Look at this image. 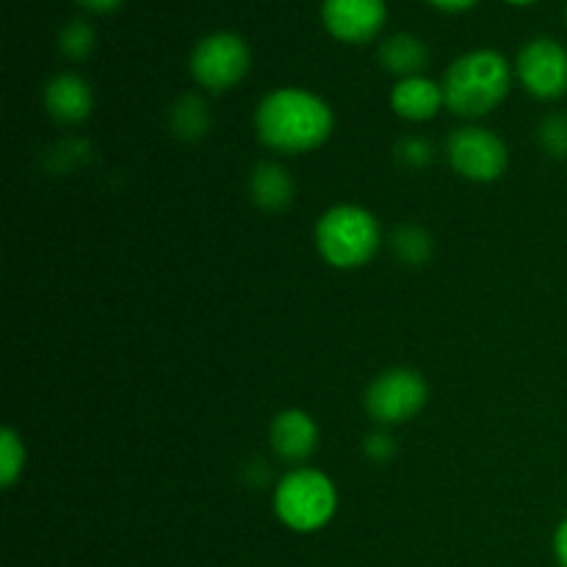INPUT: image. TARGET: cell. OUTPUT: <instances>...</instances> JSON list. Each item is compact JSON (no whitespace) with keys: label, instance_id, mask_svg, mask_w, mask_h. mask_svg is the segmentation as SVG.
<instances>
[{"label":"cell","instance_id":"obj_1","mask_svg":"<svg viewBox=\"0 0 567 567\" xmlns=\"http://www.w3.org/2000/svg\"><path fill=\"white\" fill-rule=\"evenodd\" d=\"M336 127V114L308 89H275L255 111V131L269 150L302 155L319 150Z\"/></svg>","mask_w":567,"mask_h":567},{"label":"cell","instance_id":"obj_2","mask_svg":"<svg viewBox=\"0 0 567 567\" xmlns=\"http://www.w3.org/2000/svg\"><path fill=\"white\" fill-rule=\"evenodd\" d=\"M513 83L509 61L496 50H471L460 55L443 78V97L452 114L480 120L504 103Z\"/></svg>","mask_w":567,"mask_h":567},{"label":"cell","instance_id":"obj_3","mask_svg":"<svg viewBox=\"0 0 567 567\" xmlns=\"http://www.w3.org/2000/svg\"><path fill=\"white\" fill-rule=\"evenodd\" d=\"M382 244L380 221L360 205H336L316 225V247L332 269H360Z\"/></svg>","mask_w":567,"mask_h":567},{"label":"cell","instance_id":"obj_4","mask_svg":"<svg viewBox=\"0 0 567 567\" xmlns=\"http://www.w3.org/2000/svg\"><path fill=\"white\" fill-rule=\"evenodd\" d=\"M338 491L336 482L316 468H293L277 482L275 513L282 526L299 535L319 532L336 518Z\"/></svg>","mask_w":567,"mask_h":567},{"label":"cell","instance_id":"obj_5","mask_svg":"<svg viewBox=\"0 0 567 567\" xmlns=\"http://www.w3.org/2000/svg\"><path fill=\"white\" fill-rule=\"evenodd\" d=\"M430 399L426 380L413 369H391L377 377L365 391V413L382 426L408 424Z\"/></svg>","mask_w":567,"mask_h":567},{"label":"cell","instance_id":"obj_6","mask_svg":"<svg viewBox=\"0 0 567 567\" xmlns=\"http://www.w3.org/2000/svg\"><path fill=\"white\" fill-rule=\"evenodd\" d=\"M192 78L210 92H227L249 72V48L238 33L219 31L199 39L188 59Z\"/></svg>","mask_w":567,"mask_h":567},{"label":"cell","instance_id":"obj_7","mask_svg":"<svg viewBox=\"0 0 567 567\" xmlns=\"http://www.w3.org/2000/svg\"><path fill=\"white\" fill-rule=\"evenodd\" d=\"M449 164L471 183H496L507 172L509 150L487 127H457L446 144Z\"/></svg>","mask_w":567,"mask_h":567},{"label":"cell","instance_id":"obj_8","mask_svg":"<svg viewBox=\"0 0 567 567\" xmlns=\"http://www.w3.org/2000/svg\"><path fill=\"white\" fill-rule=\"evenodd\" d=\"M518 78L537 100H557L567 92V48L557 39H532L518 53Z\"/></svg>","mask_w":567,"mask_h":567},{"label":"cell","instance_id":"obj_9","mask_svg":"<svg viewBox=\"0 0 567 567\" xmlns=\"http://www.w3.org/2000/svg\"><path fill=\"white\" fill-rule=\"evenodd\" d=\"M388 17L385 0H324L321 22L327 31L347 44H365L382 31Z\"/></svg>","mask_w":567,"mask_h":567},{"label":"cell","instance_id":"obj_10","mask_svg":"<svg viewBox=\"0 0 567 567\" xmlns=\"http://www.w3.org/2000/svg\"><path fill=\"white\" fill-rule=\"evenodd\" d=\"M269 443L271 452L282 460V463H305L319 449V426H316L313 415L305 410H282L275 415L269 426Z\"/></svg>","mask_w":567,"mask_h":567},{"label":"cell","instance_id":"obj_11","mask_svg":"<svg viewBox=\"0 0 567 567\" xmlns=\"http://www.w3.org/2000/svg\"><path fill=\"white\" fill-rule=\"evenodd\" d=\"M92 86L75 72H61L44 86V109L61 125H78L92 114Z\"/></svg>","mask_w":567,"mask_h":567},{"label":"cell","instance_id":"obj_12","mask_svg":"<svg viewBox=\"0 0 567 567\" xmlns=\"http://www.w3.org/2000/svg\"><path fill=\"white\" fill-rule=\"evenodd\" d=\"M443 105H446L443 86L424 75L402 78V81H396V86L391 89V109L396 111V116H402V120L408 122L432 120V116H437V111H441Z\"/></svg>","mask_w":567,"mask_h":567},{"label":"cell","instance_id":"obj_13","mask_svg":"<svg viewBox=\"0 0 567 567\" xmlns=\"http://www.w3.org/2000/svg\"><path fill=\"white\" fill-rule=\"evenodd\" d=\"M380 64L385 66L391 75L402 78H415L426 70L430 64V50L413 33H393L385 42L380 44Z\"/></svg>","mask_w":567,"mask_h":567},{"label":"cell","instance_id":"obj_14","mask_svg":"<svg viewBox=\"0 0 567 567\" xmlns=\"http://www.w3.org/2000/svg\"><path fill=\"white\" fill-rule=\"evenodd\" d=\"M249 197L264 210H282L293 199V181L275 161H264L249 175Z\"/></svg>","mask_w":567,"mask_h":567},{"label":"cell","instance_id":"obj_15","mask_svg":"<svg viewBox=\"0 0 567 567\" xmlns=\"http://www.w3.org/2000/svg\"><path fill=\"white\" fill-rule=\"evenodd\" d=\"M210 125L208 105L197 94H183L172 109V131L181 138H199L205 136Z\"/></svg>","mask_w":567,"mask_h":567},{"label":"cell","instance_id":"obj_16","mask_svg":"<svg viewBox=\"0 0 567 567\" xmlns=\"http://www.w3.org/2000/svg\"><path fill=\"white\" fill-rule=\"evenodd\" d=\"M393 252L408 266H424L432 258V238L424 227L404 225L393 233Z\"/></svg>","mask_w":567,"mask_h":567},{"label":"cell","instance_id":"obj_17","mask_svg":"<svg viewBox=\"0 0 567 567\" xmlns=\"http://www.w3.org/2000/svg\"><path fill=\"white\" fill-rule=\"evenodd\" d=\"M25 468V446H22L20 435L6 426L0 432V485L14 487V482L22 476Z\"/></svg>","mask_w":567,"mask_h":567},{"label":"cell","instance_id":"obj_18","mask_svg":"<svg viewBox=\"0 0 567 567\" xmlns=\"http://www.w3.org/2000/svg\"><path fill=\"white\" fill-rule=\"evenodd\" d=\"M59 48L66 59L72 61H83L94 48V31L89 22L83 20H72L61 28L59 33Z\"/></svg>","mask_w":567,"mask_h":567},{"label":"cell","instance_id":"obj_19","mask_svg":"<svg viewBox=\"0 0 567 567\" xmlns=\"http://www.w3.org/2000/svg\"><path fill=\"white\" fill-rule=\"evenodd\" d=\"M543 150L551 158H567V116L565 114H548L537 127Z\"/></svg>","mask_w":567,"mask_h":567},{"label":"cell","instance_id":"obj_20","mask_svg":"<svg viewBox=\"0 0 567 567\" xmlns=\"http://www.w3.org/2000/svg\"><path fill=\"white\" fill-rule=\"evenodd\" d=\"M396 155H399V161L408 166H426L432 161V147L426 138L410 136V138H402V142H399Z\"/></svg>","mask_w":567,"mask_h":567},{"label":"cell","instance_id":"obj_21","mask_svg":"<svg viewBox=\"0 0 567 567\" xmlns=\"http://www.w3.org/2000/svg\"><path fill=\"white\" fill-rule=\"evenodd\" d=\"M393 452H396V443H393V437L388 432H371L365 437V454L374 463H388L393 457Z\"/></svg>","mask_w":567,"mask_h":567},{"label":"cell","instance_id":"obj_22","mask_svg":"<svg viewBox=\"0 0 567 567\" xmlns=\"http://www.w3.org/2000/svg\"><path fill=\"white\" fill-rule=\"evenodd\" d=\"M554 557L559 567H567V518L554 532Z\"/></svg>","mask_w":567,"mask_h":567},{"label":"cell","instance_id":"obj_23","mask_svg":"<svg viewBox=\"0 0 567 567\" xmlns=\"http://www.w3.org/2000/svg\"><path fill=\"white\" fill-rule=\"evenodd\" d=\"M78 3H81L83 9L94 11V14H111V11L120 9L122 0H78Z\"/></svg>","mask_w":567,"mask_h":567},{"label":"cell","instance_id":"obj_24","mask_svg":"<svg viewBox=\"0 0 567 567\" xmlns=\"http://www.w3.org/2000/svg\"><path fill=\"white\" fill-rule=\"evenodd\" d=\"M430 3L443 11H465L471 9V6H476V0H430Z\"/></svg>","mask_w":567,"mask_h":567},{"label":"cell","instance_id":"obj_25","mask_svg":"<svg viewBox=\"0 0 567 567\" xmlns=\"http://www.w3.org/2000/svg\"><path fill=\"white\" fill-rule=\"evenodd\" d=\"M507 3H513V6H532V3H537V0H507Z\"/></svg>","mask_w":567,"mask_h":567}]
</instances>
